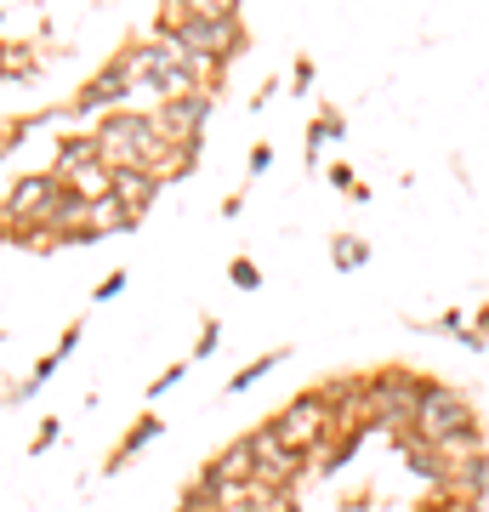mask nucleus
Instances as JSON below:
<instances>
[{
	"label": "nucleus",
	"mask_w": 489,
	"mask_h": 512,
	"mask_svg": "<svg viewBox=\"0 0 489 512\" xmlns=\"http://www.w3.org/2000/svg\"><path fill=\"white\" fill-rule=\"evenodd\" d=\"M427 382H433V376H416L410 365H381L376 376H370V433H376V427H387V433L416 427Z\"/></svg>",
	"instance_id": "obj_1"
},
{
	"label": "nucleus",
	"mask_w": 489,
	"mask_h": 512,
	"mask_svg": "<svg viewBox=\"0 0 489 512\" xmlns=\"http://www.w3.org/2000/svg\"><path fill=\"white\" fill-rule=\"evenodd\" d=\"M160 143L165 137H160V126H154V114L114 109V114H103V126H97V154H103L109 171H143Z\"/></svg>",
	"instance_id": "obj_2"
},
{
	"label": "nucleus",
	"mask_w": 489,
	"mask_h": 512,
	"mask_svg": "<svg viewBox=\"0 0 489 512\" xmlns=\"http://www.w3.org/2000/svg\"><path fill=\"white\" fill-rule=\"evenodd\" d=\"M472 427H484V421H478V410H472L467 393L450 387V382H427V399H421L416 427H410V433H416L421 444L444 450V444H455L461 433H472Z\"/></svg>",
	"instance_id": "obj_3"
},
{
	"label": "nucleus",
	"mask_w": 489,
	"mask_h": 512,
	"mask_svg": "<svg viewBox=\"0 0 489 512\" xmlns=\"http://www.w3.org/2000/svg\"><path fill=\"white\" fill-rule=\"evenodd\" d=\"M273 433L285 450L296 456H313L319 444L330 439V404H325V387H308V393H296V399L273 416Z\"/></svg>",
	"instance_id": "obj_4"
},
{
	"label": "nucleus",
	"mask_w": 489,
	"mask_h": 512,
	"mask_svg": "<svg viewBox=\"0 0 489 512\" xmlns=\"http://www.w3.org/2000/svg\"><path fill=\"white\" fill-rule=\"evenodd\" d=\"M205 120H211V92H188V97H171L154 109V126H160L165 143H200Z\"/></svg>",
	"instance_id": "obj_5"
},
{
	"label": "nucleus",
	"mask_w": 489,
	"mask_h": 512,
	"mask_svg": "<svg viewBox=\"0 0 489 512\" xmlns=\"http://www.w3.org/2000/svg\"><path fill=\"white\" fill-rule=\"evenodd\" d=\"M131 86H137V74H131V63L126 57H114L109 69L97 74V80H91L86 92L74 97V109H97V103H114V97H131Z\"/></svg>",
	"instance_id": "obj_6"
},
{
	"label": "nucleus",
	"mask_w": 489,
	"mask_h": 512,
	"mask_svg": "<svg viewBox=\"0 0 489 512\" xmlns=\"http://www.w3.org/2000/svg\"><path fill=\"white\" fill-rule=\"evenodd\" d=\"M160 188L165 183L154 177V171H114V200H120V211H126L131 222L154 205V194H160Z\"/></svg>",
	"instance_id": "obj_7"
},
{
	"label": "nucleus",
	"mask_w": 489,
	"mask_h": 512,
	"mask_svg": "<svg viewBox=\"0 0 489 512\" xmlns=\"http://www.w3.org/2000/svg\"><path fill=\"white\" fill-rule=\"evenodd\" d=\"M444 490L467 495V501H484V495H489V450H478V456H467V461H455L450 478H444Z\"/></svg>",
	"instance_id": "obj_8"
},
{
	"label": "nucleus",
	"mask_w": 489,
	"mask_h": 512,
	"mask_svg": "<svg viewBox=\"0 0 489 512\" xmlns=\"http://www.w3.org/2000/svg\"><path fill=\"white\" fill-rule=\"evenodd\" d=\"M160 433H165V421H160V416H143V421H137V427L126 433V439H120V450H114V461H109V473H120V467H126V461L137 456L143 444H154V439H160Z\"/></svg>",
	"instance_id": "obj_9"
},
{
	"label": "nucleus",
	"mask_w": 489,
	"mask_h": 512,
	"mask_svg": "<svg viewBox=\"0 0 489 512\" xmlns=\"http://www.w3.org/2000/svg\"><path fill=\"white\" fill-rule=\"evenodd\" d=\"M330 262H336V274H359L364 262H370V239L336 234V245H330Z\"/></svg>",
	"instance_id": "obj_10"
},
{
	"label": "nucleus",
	"mask_w": 489,
	"mask_h": 512,
	"mask_svg": "<svg viewBox=\"0 0 489 512\" xmlns=\"http://www.w3.org/2000/svg\"><path fill=\"white\" fill-rule=\"evenodd\" d=\"M97 160H103V154H97V137H69V143H63V154H57V165H63V171H74V177H80V171H91Z\"/></svg>",
	"instance_id": "obj_11"
},
{
	"label": "nucleus",
	"mask_w": 489,
	"mask_h": 512,
	"mask_svg": "<svg viewBox=\"0 0 489 512\" xmlns=\"http://www.w3.org/2000/svg\"><path fill=\"white\" fill-rule=\"evenodd\" d=\"M290 348H279V353H262V359H251V365L239 370V376H228V393H245V387H256L262 382V376H268L273 365H279V359H285Z\"/></svg>",
	"instance_id": "obj_12"
},
{
	"label": "nucleus",
	"mask_w": 489,
	"mask_h": 512,
	"mask_svg": "<svg viewBox=\"0 0 489 512\" xmlns=\"http://www.w3.org/2000/svg\"><path fill=\"white\" fill-rule=\"evenodd\" d=\"M325 177H330V183H336V188H342V194H347V200H353V205H364V200H370V188L359 183V171H353V165H330Z\"/></svg>",
	"instance_id": "obj_13"
},
{
	"label": "nucleus",
	"mask_w": 489,
	"mask_h": 512,
	"mask_svg": "<svg viewBox=\"0 0 489 512\" xmlns=\"http://www.w3.org/2000/svg\"><path fill=\"white\" fill-rule=\"evenodd\" d=\"M472 319L461 308H450V313H438L433 325H410V330H433V336H450V342H461V330H467Z\"/></svg>",
	"instance_id": "obj_14"
},
{
	"label": "nucleus",
	"mask_w": 489,
	"mask_h": 512,
	"mask_svg": "<svg viewBox=\"0 0 489 512\" xmlns=\"http://www.w3.org/2000/svg\"><path fill=\"white\" fill-rule=\"evenodd\" d=\"M228 279H234L239 291H262V268H256L251 256H234L228 262Z\"/></svg>",
	"instance_id": "obj_15"
},
{
	"label": "nucleus",
	"mask_w": 489,
	"mask_h": 512,
	"mask_svg": "<svg viewBox=\"0 0 489 512\" xmlns=\"http://www.w3.org/2000/svg\"><path fill=\"white\" fill-rule=\"evenodd\" d=\"M313 126L325 131V143H342V137H347V120H342V109H319V114H313Z\"/></svg>",
	"instance_id": "obj_16"
},
{
	"label": "nucleus",
	"mask_w": 489,
	"mask_h": 512,
	"mask_svg": "<svg viewBox=\"0 0 489 512\" xmlns=\"http://www.w3.org/2000/svg\"><path fill=\"white\" fill-rule=\"evenodd\" d=\"M217 342H222V325H217V319H205L200 342H194V359H211V353H217Z\"/></svg>",
	"instance_id": "obj_17"
},
{
	"label": "nucleus",
	"mask_w": 489,
	"mask_h": 512,
	"mask_svg": "<svg viewBox=\"0 0 489 512\" xmlns=\"http://www.w3.org/2000/svg\"><path fill=\"white\" fill-rule=\"evenodd\" d=\"M182 376H188V365H171V370H160V382L148 387V399H160L165 387H177V382H182Z\"/></svg>",
	"instance_id": "obj_18"
},
{
	"label": "nucleus",
	"mask_w": 489,
	"mask_h": 512,
	"mask_svg": "<svg viewBox=\"0 0 489 512\" xmlns=\"http://www.w3.org/2000/svg\"><path fill=\"white\" fill-rule=\"evenodd\" d=\"M126 279H131V274H109L103 285H97V302H114V296L126 291Z\"/></svg>",
	"instance_id": "obj_19"
},
{
	"label": "nucleus",
	"mask_w": 489,
	"mask_h": 512,
	"mask_svg": "<svg viewBox=\"0 0 489 512\" xmlns=\"http://www.w3.org/2000/svg\"><path fill=\"white\" fill-rule=\"evenodd\" d=\"M268 165H273V148H268V143H256V148H251V177H262Z\"/></svg>",
	"instance_id": "obj_20"
},
{
	"label": "nucleus",
	"mask_w": 489,
	"mask_h": 512,
	"mask_svg": "<svg viewBox=\"0 0 489 512\" xmlns=\"http://www.w3.org/2000/svg\"><path fill=\"white\" fill-rule=\"evenodd\" d=\"M290 80H296V92H308L313 86V57H296V74H290Z\"/></svg>",
	"instance_id": "obj_21"
},
{
	"label": "nucleus",
	"mask_w": 489,
	"mask_h": 512,
	"mask_svg": "<svg viewBox=\"0 0 489 512\" xmlns=\"http://www.w3.org/2000/svg\"><path fill=\"white\" fill-rule=\"evenodd\" d=\"M472 330H478V336H484V342H489V302H484V308H478V313H472Z\"/></svg>",
	"instance_id": "obj_22"
},
{
	"label": "nucleus",
	"mask_w": 489,
	"mask_h": 512,
	"mask_svg": "<svg viewBox=\"0 0 489 512\" xmlns=\"http://www.w3.org/2000/svg\"><path fill=\"white\" fill-rule=\"evenodd\" d=\"M6 148H12V137H0V154H6Z\"/></svg>",
	"instance_id": "obj_23"
}]
</instances>
